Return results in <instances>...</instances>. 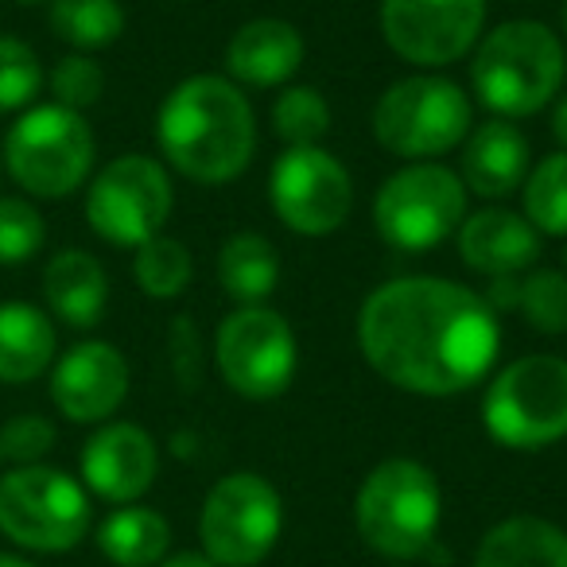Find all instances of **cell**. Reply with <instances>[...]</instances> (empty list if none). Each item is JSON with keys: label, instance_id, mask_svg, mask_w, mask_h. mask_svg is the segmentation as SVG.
Returning a JSON list of instances; mask_svg holds the SVG:
<instances>
[{"label": "cell", "instance_id": "1", "mask_svg": "<svg viewBox=\"0 0 567 567\" xmlns=\"http://www.w3.org/2000/svg\"><path fill=\"white\" fill-rule=\"evenodd\" d=\"M358 350L381 381L416 396H458L486 381L502 354L497 311L443 276H396L365 296Z\"/></svg>", "mask_w": 567, "mask_h": 567}, {"label": "cell", "instance_id": "2", "mask_svg": "<svg viewBox=\"0 0 567 567\" xmlns=\"http://www.w3.org/2000/svg\"><path fill=\"white\" fill-rule=\"evenodd\" d=\"M156 144L172 172L198 187H226L249 172L257 113L226 74H190L156 110Z\"/></svg>", "mask_w": 567, "mask_h": 567}, {"label": "cell", "instance_id": "3", "mask_svg": "<svg viewBox=\"0 0 567 567\" xmlns=\"http://www.w3.org/2000/svg\"><path fill=\"white\" fill-rule=\"evenodd\" d=\"M567 82V48L540 20H505L471 51L474 97L494 117L525 121L548 110Z\"/></svg>", "mask_w": 567, "mask_h": 567}, {"label": "cell", "instance_id": "4", "mask_svg": "<svg viewBox=\"0 0 567 567\" xmlns=\"http://www.w3.org/2000/svg\"><path fill=\"white\" fill-rule=\"evenodd\" d=\"M443 525V486L420 458H381L354 494V528L370 551L409 564L435 548Z\"/></svg>", "mask_w": 567, "mask_h": 567}, {"label": "cell", "instance_id": "5", "mask_svg": "<svg viewBox=\"0 0 567 567\" xmlns=\"http://www.w3.org/2000/svg\"><path fill=\"white\" fill-rule=\"evenodd\" d=\"M370 125L389 156L427 164L463 148L474 128V97L443 74H409L373 102Z\"/></svg>", "mask_w": 567, "mask_h": 567}, {"label": "cell", "instance_id": "6", "mask_svg": "<svg viewBox=\"0 0 567 567\" xmlns=\"http://www.w3.org/2000/svg\"><path fill=\"white\" fill-rule=\"evenodd\" d=\"M482 427L497 447L544 451L567 440V358L520 354L489 378Z\"/></svg>", "mask_w": 567, "mask_h": 567}, {"label": "cell", "instance_id": "7", "mask_svg": "<svg viewBox=\"0 0 567 567\" xmlns=\"http://www.w3.org/2000/svg\"><path fill=\"white\" fill-rule=\"evenodd\" d=\"M97 156L94 128L59 102L32 105L4 136L9 175L35 198H66L90 179Z\"/></svg>", "mask_w": 567, "mask_h": 567}, {"label": "cell", "instance_id": "8", "mask_svg": "<svg viewBox=\"0 0 567 567\" xmlns=\"http://www.w3.org/2000/svg\"><path fill=\"white\" fill-rule=\"evenodd\" d=\"M471 203V190L440 159L404 164L373 195V229L401 252H432L458 234Z\"/></svg>", "mask_w": 567, "mask_h": 567}, {"label": "cell", "instance_id": "9", "mask_svg": "<svg viewBox=\"0 0 567 567\" xmlns=\"http://www.w3.org/2000/svg\"><path fill=\"white\" fill-rule=\"evenodd\" d=\"M90 494L59 466H12L0 478V533L28 551H71L86 540Z\"/></svg>", "mask_w": 567, "mask_h": 567}, {"label": "cell", "instance_id": "10", "mask_svg": "<svg viewBox=\"0 0 567 567\" xmlns=\"http://www.w3.org/2000/svg\"><path fill=\"white\" fill-rule=\"evenodd\" d=\"M284 536V497L265 474H221L198 509V540L218 567H260Z\"/></svg>", "mask_w": 567, "mask_h": 567}, {"label": "cell", "instance_id": "11", "mask_svg": "<svg viewBox=\"0 0 567 567\" xmlns=\"http://www.w3.org/2000/svg\"><path fill=\"white\" fill-rule=\"evenodd\" d=\"M175 206V187L156 156L128 152L102 167L86 190V221L113 249H141L164 234Z\"/></svg>", "mask_w": 567, "mask_h": 567}, {"label": "cell", "instance_id": "12", "mask_svg": "<svg viewBox=\"0 0 567 567\" xmlns=\"http://www.w3.org/2000/svg\"><path fill=\"white\" fill-rule=\"evenodd\" d=\"M300 365V342L280 311L252 303L237 308L214 331V370L241 401H276L288 393Z\"/></svg>", "mask_w": 567, "mask_h": 567}, {"label": "cell", "instance_id": "13", "mask_svg": "<svg viewBox=\"0 0 567 567\" xmlns=\"http://www.w3.org/2000/svg\"><path fill=\"white\" fill-rule=\"evenodd\" d=\"M268 203L284 229L300 237H327L347 226L354 210V179L323 144L284 148L268 172Z\"/></svg>", "mask_w": 567, "mask_h": 567}, {"label": "cell", "instance_id": "14", "mask_svg": "<svg viewBox=\"0 0 567 567\" xmlns=\"http://www.w3.org/2000/svg\"><path fill=\"white\" fill-rule=\"evenodd\" d=\"M378 24L401 63L440 71L478 48L486 0H381Z\"/></svg>", "mask_w": 567, "mask_h": 567}, {"label": "cell", "instance_id": "15", "mask_svg": "<svg viewBox=\"0 0 567 567\" xmlns=\"http://www.w3.org/2000/svg\"><path fill=\"white\" fill-rule=\"evenodd\" d=\"M82 486L110 505H133L152 489L159 474V447L148 427L133 420H105L82 443Z\"/></svg>", "mask_w": 567, "mask_h": 567}, {"label": "cell", "instance_id": "16", "mask_svg": "<svg viewBox=\"0 0 567 567\" xmlns=\"http://www.w3.org/2000/svg\"><path fill=\"white\" fill-rule=\"evenodd\" d=\"M128 362L113 342L86 339L51 365V401L71 424H105L128 396Z\"/></svg>", "mask_w": 567, "mask_h": 567}, {"label": "cell", "instance_id": "17", "mask_svg": "<svg viewBox=\"0 0 567 567\" xmlns=\"http://www.w3.org/2000/svg\"><path fill=\"white\" fill-rule=\"evenodd\" d=\"M308 43L300 28L280 17L245 20L226 43V79L241 90H284L300 74Z\"/></svg>", "mask_w": 567, "mask_h": 567}, {"label": "cell", "instance_id": "18", "mask_svg": "<svg viewBox=\"0 0 567 567\" xmlns=\"http://www.w3.org/2000/svg\"><path fill=\"white\" fill-rule=\"evenodd\" d=\"M458 257L471 272H482L489 280L497 276H525L540 260V234L533 221L505 206H486L463 218L455 234Z\"/></svg>", "mask_w": 567, "mask_h": 567}, {"label": "cell", "instance_id": "19", "mask_svg": "<svg viewBox=\"0 0 567 567\" xmlns=\"http://www.w3.org/2000/svg\"><path fill=\"white\" fill-rule=\"evenodd\" d=\"M528 172H533V148H528V136L520 133L517 121L489 117L474 125L463 141L458 179L466 183L471 195L489 198V203L509 198L513 190L525 187Z\"/></svg>", "mask_w": 567, "mask_h": 567}, {"label": "cell", "instance_id": "20", "mask_svg": "<svg viewBox=\"0 0 567 567\" xmlns=\"http://www.w3.org/2000/svg\"><path fill=\"white\" fill-rule=\"evenodd\" d=\"M43 300L55 319H63L74 331H90L102 323L110 303V280L94 252L63 249L43 268Z\"/></svg>", "mask_w": 567, "mask_h": 567}, {"label": "cell", "instance_id": "21", "mask_svg": "<svg viewBox=\"0 0 567 567\" xmlns=\"http://www.w3.org/2000/svg\"><path fill=\"white\" fill-rule=\"evenodd\" d=\"M471 567H567V528L517 513L482 533Z\"/></svg>", "mask_w": 567, "mask_h": 567}, {"label": "cell", "instance_id": "22", "mask_svg": "<svg viewBox=\"0 0 567 567\" xmlns=\"http://www.w3.org/2000/svg\"><path fill=\"white\" fill-rule=\"evenodd\" d=\"M55 323L43 308L24 300L0 303V381L28 385L55 365Z\"/></svg>", "mask_w": 567, "mask_h": 567}, {"label": "cell", "instance_id": "23", "mask_svg": "<svg viewBox=\"0 0 567 567\" xmlns=\"http://www.w3.org/2000/svg\"><path fill=\"white\" fill-rule=\"evenodd\" d=\"M218 288L237 300L241 308L252 303H265L280 284V252L257 229H241V234H229L218 249Z\"/></svg>", "mask_w": 567, "mask_h": 567}, {"label": "cell", "instance_id": "24", "mask_svg": "<svg viewBox=\"0 0 567 567\" xmlns=\"http://www.w3.org/2000/svg\"><path fill=\"white\" fill-rule=\"evenodd\" d=\"M97 551L113 567H156L172 551V525L164 513L141 502L117 505L97 525Z\"/></svg>", "mask_w": 567, "mask_h": 567}, {"label": "cell", "instance_id": "25", "mask_svg": "<svg viewBox=\"0 0 567 567\" xmlns=\"http://www.w3.org/2000/svg\"><path fill=\"white\" fill-rule=\"evenodd\" d=\"M51 32L74 51H102L125 35V9L117 0H51Z\"/></svg>", "mask_w": 567, "mask_h": 567}, {"label": "cell", "instance_id": "26", "mask_svg": "<svg viewBox=\"0 0 567 567\" xmlns=\"http://www.w3.org/2000/svg\"><path fill=\"white\" fill-rule=\"evenodd\" d=\"M520 206L540 237H567V152H551L528 172Z\"/></svg>", "mask_w": 567, "mask_h": 567}, {"label": "cell", "instance_id": "27", "mask_svg": "<svg viewBox=\"0 0 567 567\" xmlns=\"http://www.w3.org/2000/svg\"><path fill=\"white\" fill-rule=\"evenodd\" d=\"M190 272H195V260L190 249L179 237H152L141 249H133V280L144 296L152 300H175V296L187 292Z\"/></svg>", "mask_w": 567, "mask_h": 567}, {"label": "cell", "instance_id": "28", "mask_svg": "<svg viewBox=\"0 0 567 567\" xmlns=\"http://www.w3.org/2000/svg\"><path fill=\"white\" fill-rule=\"evenodd\" d=\"M272 133L284 148H311L331 133V105L316 86H284L272 102Z\"/></svg>", "mask_w": 567, "mask_h": 567}, {"label": "cell", "instance_id": "29", "mask_svg": "<svg viewBox=\"0 0 567 567\" xmlns=\"http://www.w3.org/2000/svg\"><path fill=\"white\" fill-rule=\"evenodd\" d=\"M517 316L540 334H567V272L528 268L517 288Z\"/></svg>", "mask_w": 567, "mask_h": 567}, {"label": "cell", "instance_id": "30", "mask_svg": "<svg viewBox=\"0 0 567 567\" xmlns=\"http://www.w3.org/2000/svg\"><path fill=\"white\" fill-rule=\"evenodd\" d=\"M43 90V66L17 35H0V113L28 110Z\"/></svg>", "mask_w": 567, "mask_h": 567}, {"label": "cell", "instance_id": "31", "mask_svg": "<svg viewBox=\"0 0 567 567\" xmlns=\"http://www.w3.org/2000/svg\"><path fill=\"white\" fill-rule=\"evenodd\" d=\"M48 241V221L24 198H0V265H24Z\"/></svg>", "mask_w": 567, "mask_h": 567}, {"label": "cell", "instance_id": "32", "mask_svg": "<svg viewBox=\"0 0 567 567\" xmlns=\"http://www.w3.org/2000/svg\"><path fill=\"white\" fill-rule=\"evenodd\" d=\"M102 90L105 71L90 55H82V51H71L66 59H59L55 71H51V94H55L59 105H66L74 113L102 102Z\"/></svg>", "mask_w": 567, "mask_h": 567}, {"label": "cell", "instance_id": "33", "mask_svg": "<svg viewBox=\"0 0 567 567\" xmlns=\"http://www.w3.org/2000/svg\"><path fill=\"white\" fill-rule=\"evenodd\" d=\"M55 440V424L48 416L24 412V416L4 420V427H0V458H9L17 466H35L51 455Z\"/></svg>", "mask_w": 567, "mask_h": 567}, {"label": "cell", "instance_id": "34", "mask_svg": "<svg viewBox=\"0 0 567 567\" xmlns=\"http://www.w3.org/2000/svg\"><path fill=\"white\" fill-rule=\"evenodd\" d=\"M156 567H218L206 551H167Z\"/></svg>", "mask_w": 567, "mask_h": 567}, {"label": "cell", "instance_id": "35", "mask_svg": "<svg viewBox=\"0 0 567 567\" xmlns=\"http://www.w3.org/2000/svg\"><path fill=\"white\" fill-rule=\"evenodd\" d=\"M551 136H556L559 152H567V90L551 102Z\"/></svg>", "mask_w": 567, "mask_h": 567}, {"label": "cell", "instance_id": "36", "mask_svg": "<svg viewBox=\"0 0 567 567\" xmlns=\"http://www.w3.org/2000/svg\"><path fill=\"white\" fill-rule=\"evenodd\" d=\"M0 567H35V564L24 556H12V551H0Z\"/></svg>", "mask_w": 567, "mask_h": 567}, {"label": "cell", "instance_id": "37", "mask_svg": "<svg viewBox=\"0 0 567 567\" xmlns=\"http://www.w3.org/2000/svg\"><path fill=\"white\" fill-rule=\"evenodd\" d=\"M559 24H564V35H567V0H564V9H559Z\"/></svg>", "mask_w": 567, "mask_h": 567}, {"label": "cell", "instance_id": "38", "mask_svg": "<svg viewBox=\"0 0 567 567\" xmlns=\"http://www.w3.org/2000/svg\"><path fill=\"white\" fill-rule=\"evenodd\" d=\"M17 4H43V0H17Z\"/></svg>", "mask_w": 567, "mask_h": 567}, {"label": "cell", "instance_id": "39", "mask_svg": "<svg viewBox=\"0 0 567 567\" xmlns=\"http://www.w3.org/2000/svg\"><path fill=\"white\" fill-rule=\"evenodd\" d=\"M564 265H567V249H564Z\"/></svg>", "mask_w": 567, "mask_h": 567}, {"label": "cell", "instance_id": "40", "mask_svg": "<svg viewBox=\"0 0 567 567\" xmlns=\"http://www.w3.org/2000/svg\"><path fill=\"white\" fill-rule=\"evenodd\" d=\"M513 4H520V0H513Z\"/></svg>", "mask_w": 567, "mask_h": 567}, {"label": "cell", "instance_id": "41", "mask_svg": "<svg viewBox=\"0 0 567 567\" xmlns=\"http://www.w3.org/2000/svg\"><path fill=\"white\" fill-rule=\"evenodd\" d=\"M0 463H4V458H0Z\"/></svg>", "mask_w": 567, "mask_h": 567}]
</instances>
